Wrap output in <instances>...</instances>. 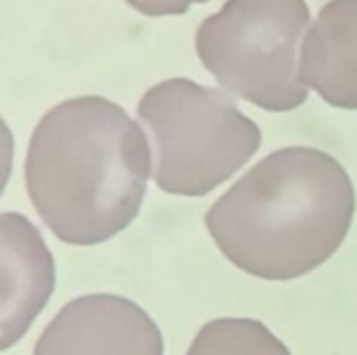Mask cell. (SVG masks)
Listing matches in <instances>:
<instances>
[{
    "mask_svg": "<svg viewBox=\"0 0 357 355\" xmlns=\"http://www.w3.org/2000/svg\"><path fill=\"white\" fill-rule=\"evenodd\" d=\"M356 213L345 167L314 146H284L253 165L205 213V226L238 270L295 280L326 264Z\"/></svg>",
    "mask_w": 357,
    "mask_h": 355,
    "instance_id": "7a4b0ae2",
    "label": "cell"
},
{
    "mask_svg": "<svg viewBox=\"0 0 357 355\" xmlns=\"http://www.w3.org/2000/svg\"><path fill=\"white\" fill-rule=\"evenodd\" d=\"M186 355H291V352L259 320L220 318L197 333Z\"/></svg>",
    "mask_w": 357,
    "mask_h": 355,
    "instance_id": "ba28073f",
    "label": "cell"
},
{
    "mask_svg": "<svg viewBox=\"0 0 357 355\" xmlns=\"http://www.w3.org/2000/svg\"><path fill=\"white\" fill-rule=\"evenodd\" d=\"M310 25L305 0H226L197 29L205 69L232 94L272 113L307 100L299 44Z\"/></svg>",
    "mask_w": 357,
    "mask_h": 355,
    "instance_id": "277c9868",
    "label": "cell"
},
{
    "mask_svg": "<svg viewBox=\"0 0 357 355\" xmlns=\"http://www.w3.org/2000/svg\"><path fill=\"white\" fill-rule=\"evenodd\" d=\"M138 119L151 136L155 182L169 195H209L261 146L259 126L232 96L186 77L151 86Z\"/></svg>",
    "mask_w": 357,
    "mask_h": 355,
    "instance_id": "3957f363",
    "label": "cell"
},
{
    "mask_svg": "<svg viewBox=\"0 0 357 355\" xmlns=\"http://www.w3.org/2000/svg\"><path fill=\"white\" fill-rule=\"evenodd\" d=\"M134 10L146 17H165V15H184L192 4H203L209 0H126Z\"/></svg>",
    "mask_w": 357,
    "mask_h": 355,
    "instance_id": "9c48e42d",
    "label": "cell"
},
{
    "mask_svg": "<svg viewBox=\"0 0 357 355\" xmlns=\"http://www.w3.org/2000/svg\"><path fill=\"white\" fill-rule=\"evenodd\" d=\"M2 349H8L29 328L54 291V259L40 230L21 213L2 218Z\"/></svg>",
    "mask_w": 357,
    "mask_h": 355,
    "instance_id": "8992f818",
    "label": "cell"
},
{
    "mask_svg": "<svg viewBox=\"0 0 357 355\" xmlns=\"http://www.w3.org/2000/svg\"><path fill=\"white\" fill-rule=\"evenodd\" d=\"M33 355H163V337L138 303L94 293L61 308L38 337Z\"/></svg>",
    "mask_w": 357,
    "mask_h": 355,
    "instance_id": "5b68a950",
    "label": "cell"
},
{
    "mask_svg": "<svg viewBox=\"0 0 357 355\" xmlns=\"http://www.w3.org/2000/svg\"><path fill=\"white\" fill-rule=\"evenodd\" d=\"M142 128L117 103L88 94L42 115L25 155V188L50 232L75 247L105 243L140 213L151 176Z\"/></svg>",
    "mask_w": 357,
    "mask_h": 355,
    "instance_id": "6da1fadb",
    "label": "cell"
},
{
    "mask_svg": "<svg viewBox=\"0 0 357 355\" xmlns=\"http://www.w3.org/2000/svg\"><path fill=\"white\" fill-rule=\"evenodd\" d=\"M299 75L324 103L357 109V0L326 2L301 46Z\"/></svg>",
    "mask_w": 357,
    "mask_h": 355,
    "instance_id": "52a82bcc",
    "label": "cell"
}]
</instances>
